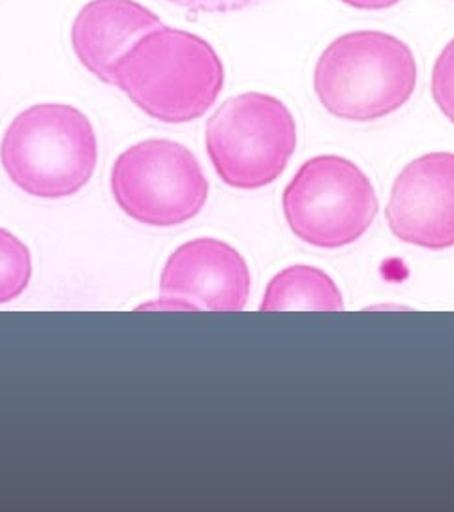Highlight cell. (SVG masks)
<instances>
[{"instance_id":"277c9868","label":"cell","mask_w":454,"mask_h":512,"mask_svg":"<svg viewBox=\"0 0 454 512\" xmlns=\"http://www.w3.org/2000/svg\"><path fill=\"white\" fill-rule=\"evenodd\" d=\"M205 145L227 186L258 190L288 167L297 147V124L282 100L244 92L216 109L207 122Z\"/></svg>"},{"instance_id":"5bb4252c","label":"cell","mask_w":454,"mask_h":512,"mask_svg":"<svg viewBox=\"0 0 454 512\" xmlns=\"http://www.w3.org/2000/svg\"><path fill=\"white\" fill-rule=\"evenodd\" d=\"M342 2L359 10H385L398 4L400 0H342Z\"/></svg>"},{"instance_id":"5b68a950","label":"cell","mask_w":454,"mask_h":512,"mask_svg":"<svg viewBox=\"0 0 454 512\" xmlns=\"http://www.w3.org/2000/svg\"><path fill=\"white\" fill-rule=\"evenodd\" d=\"M282 209L297 239L336 250L359 241L378 216V196L363 169L342 156L304 162L284 192Z\"/></svg>"},{"instance_id":"8992f818","label":"cell","mask_w":454,"mask_h":512,"mask_svg":"<svg viewBox=\"0 0 454 512\" xmlns=\"http://www.w3.org/2000/svg\"><path fill=\"white\" fill-rule=\"evenodd\" d=\"M111 194L139 224L175 227L203 211L209 181L190 149L171 139H147L117 158Z\"/></svg>"},{"instance_id":"9c48e42d","label":"cell","mask_w":454,"mask_h":512,"mask_svg":"<svg viewBox=\"0 0 454 512\" xmlns=\"http://www.w3.org/2000/svg\"><path fill=\"white\" fill-rule=\"evenodd\" d=\"M160 27V17L134 0H91L74 21L72 47L92 76L113 85V68L122 55Z\"/></svg>"},{"instance_id":"7c38bea8","label":"cell","mask_w":454,"mask_h":512,"mask_svg":"<svg viewBox=\"0 0 454 512\" xmlns=\"http://www.w3.org/2000/svg\"><path fill=\"white\" fill-rule=\"evenodd\" d=\"M432 94L439 111L454 124V40L445 46L434 64Z\"/></svg>"},{"instance_id":"52a82bcc","label":"cell","mask_w":454,"mask_h":512,"mask_svg":"<svg viewBox=\"0 0 454 512\" xmlns=\"http://www.w3.org/2000/svg\"><path fill=\"white\" fill-rule=\"evenodd\" d=\"M398 241L441 252L454 246V154L430 152L400 171L387 203Z\"/></svg>"},{"instance_id":"30bf717a","label":"cell","mask_w":454,"mask_h":512,"mask_svg":"<svg viewBox=\"0 0 454 512\" xmlns=\"http://www.w3.org/2000/svg\"><path fill=\"white\" fill-rule=\"evenodd\" d=\"M263 312H342L344 297L327 272L312 265H291L265 289Z\"/></svg>"},{"instance_id":"8fae6325","label":"cell","mask_w":454,"mask_h":512,"mask_svg":"<svg viewBox=\"0 0 454 512\" xmlns=\"http://www.w3.org/2000/svg\"><path fill=\"white\" fill-rule=\"evenodd\" d=\"M31 278V250L12 231L0 227V304L19 299Z\"/></svg>"},{"instance_id":"6da1fadb","label":"cell","mask_w":454,"mask_h":512,"mask_svg":"<svg viewBox=\"0 0 454 512\" xmlns=\"http://www.w3.org/2000/svg\"><path fill=\"white\" fill-rule=\"evenodd\" d=\"M113 81L152 119L184 124L214 106L224 87V64L207 40L162 25L122 55Z\"/></svg>"},{"instance_id":"3957f363","label":"cell","mask_w":454,"mask_h":512,"mask_svg":"<svg viewBox=\"0 0 454 512\" xmlns=\"http://www.w3.org/2000/svg\"><path fill=\"white\" fill-rule=\"evenodd\" d=\"M0 162L19 190L32 197L77 194L98 162L91 121L66 104H38L21 111L0 145Z\"/></svg>"},{"instance_id":"7a4b0ae2","label":"cell","mask_w":454,"mask_h":512,"mask_svg":"<svg viewBox=\"0 0 454 512\" xmlns=\"http://www.w3.org/2000/svg\"><path fill=\"white\" fill-rule=\"evenodd\" d=\"M417 85V62L409 46L379 31L336 38L314 72L321 106L336 119L379 121L408 104Z\"/></svg>"},{"instance_id":"4fadbf2b","label":"cell","mask_w":454,"mask_h":512,"mask_svg":"<svg viewBox=\"0 0 454 512\" xmlns=\"http://www.w3.org/2000/svg\"><path fill=\"white\" fill-rule=\"evenodd\" d=\"M194 14H231L259 6L267 0H167Z\"/></svg>"},{"instance_id":"ba28073f","label":"cell","mask_w":454,"mask_h":512,"mask_svg":"<svg viewBox=\"0 0 454 512\" xmlns=\"http://www.w3.org/2000/svg\"><path fill=\"white\" fill-rule=\"evenodd\" d=\"M252 276L246 259L218 239H194L179 246L160 276V295L182 310L241 312L250 299Z\"/></svg>"}]
</instances>
